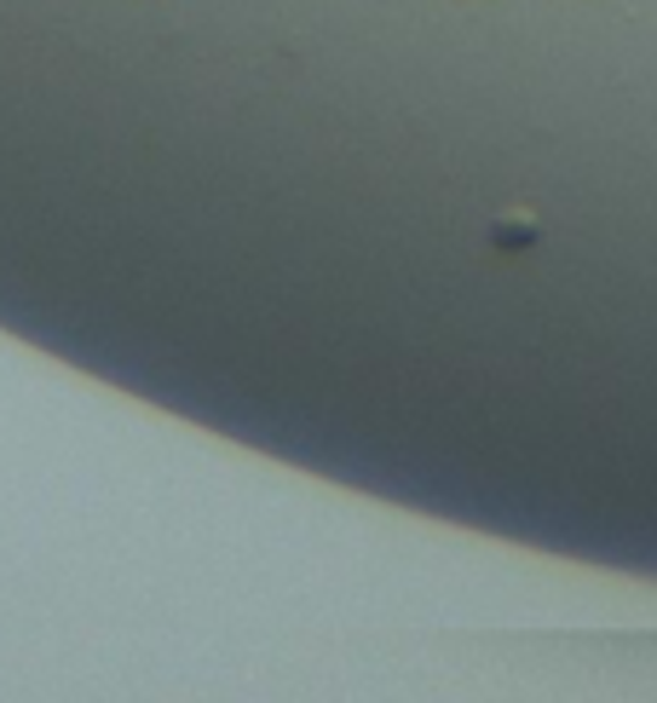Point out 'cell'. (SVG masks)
<instances>
[{
  "mask_svg": "<svg viewBox=\"0 0 657 703\" xmlns=\"http://www.w3.org/2000/svg\"><path fill=\"white\" fill-rule=\"evenodd\" d=\"M537 214H496L491 219V248H508V255H519V248L537 242Z\"/></svg>",
  "mask_w": 657,
  "mask_h": 703,
  "instance_id": "cell-1",
  "label": "cell"
}]
</instances>
